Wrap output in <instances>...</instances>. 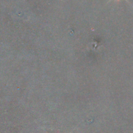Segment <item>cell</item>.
<instances>
[{"label":"cell","mask_w":133,"mask_h":133,"mask_svg":"<svg viewBox=\"0 0 133 133\" xmlns=\"http://www.w3.org/2000/svg\"><path fill=\"white\" fill-rule=\"evenodd\" d=\"M71 132H69V133H71Z\"/></svg>","instance_id":"obj_1"}]
</instances>
